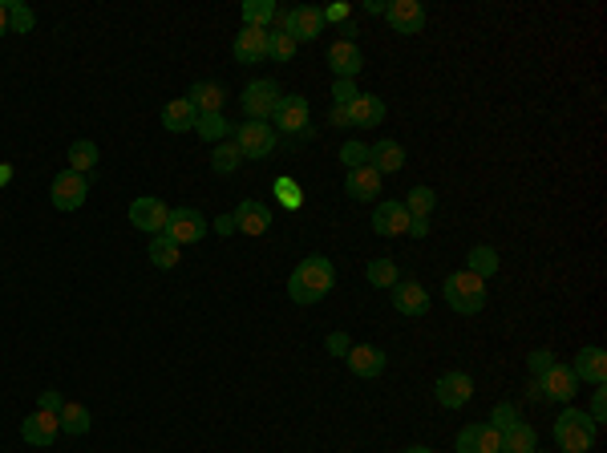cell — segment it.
I'll use <instances>...</instances> for the list:
<instances>
[{
	"label": "cell",
	"mask_w": 607,
	"mask_h": 453,
	"mask_svg": "<svg viewBox=\"0 0 607 453\" xmlns=\"http://www.w3.org/2000/svg\"><path fill=\"white\" fill-rule=\"evenodd\" d=\"M385 17H389V25H393V33L414 37L425 29V4L422 0H389Z\"/></svg>",
	"instance_id": "obj_13"
},
{
	"label": "cell",
	"mask_w": 607,
	"mask_h": 453,
	"mask_svg": "<svg viewBox=\"0 0 607 453\" xmlns=\"http://www.w3.org/2000/svg\"><path fill=\"white\" fill-rule=\"evenodd\" d=\"M433 207H438V194H433L430 186H414V191H409V199H405L409 218H430Z\"/></svg>",
	"instance_id": "obj_38"
},
{
	"label": "cell",
	"mask_w": 607,
	"mask_h": 453,
	"mask_svg": "<svg viewBox=\"0 0 607 453\" xmlns=\"http://www.w3.org/2000/svg\"><path fill=\"white\" fill-rule=\"evenodd\" d=\"M595 433H599V425L583 409H563L559 421H554V445L563 453H591Z\"/></svg>",
	"instance_id": "obj_2"
},
{
	"label": "cell",
	"mask_w": 607,
	"mask_h": 453,
	"mask_svg": "<svg viewBox=\"0 0 607 453\" xmlns=\"http://www.w3.org/2000/svg\"><path fill=\"white\" fill-rule=\"evenodd\" d=\"M231 142L239 146V154H243V162L251 158V162H259V158H267L275 150V142H280V134L272 130L267 122H243L235 126V134H231Z\"/></svg>",
	"instance_id": "obj_5"
},
{
	"label": "cell",
	"mask_w": 607,
	"mask_h": 453,
	"mask_svg": "<svg viewBox=\"0 0 607 453\" xmlns=\"http://www.w3.org/2000/svg\"><path fill=\"white\" fill-rule=\"evenodd\" d=\"M272 122H275V134H312L308 130V97H299V94H288V97H280V105H275V113H272Z\"/></svg>",
	"instance_id": "obj_9"
},
{
	"label": "cell",
	"mask_w": 607,
	"mask_h": 453,
	"mask_svg": "<svg viewBox=\"0 0 607 453\" xmlns=\"http://www.w3.org/2000/svg\"><path fill=\"white\" fill-rule=\"evenodd\" d=\"M275 12H280V4H275V0H247V4H243V25L267 29L275 21Z\"/></svg>",
	"instance_id": "obj_33"
},
{
	"label": "cell",
	"mask_w": 607,
	"mask_h": 453,
	"mask_svg": "<svg viewBox=\"0 0 607 453\" xmlns=\"http://www.w3.org/2000/svg\"><path fill=\"white\" fill-rule=\"evenodd\" d=\"M296 49H299V45L291 41L288 33L267 29V57H272V62H291V57H296Z\"/></svg>",
	"instance_id": "obj_39"
},
{
	"label": "cell",
	"mask_w": 607,
	"mask_h": 453,
	"mask_svg": "<svg viewBox=\"0 0 607 453\" xmlns=\"http://www.w3.org/2000/svg\"><path fill=\"white\" fill-rule=\"evenodd\" d=\"M332 97H336V105H349L352 97H357V81L336 78V81H332Z\"/></svg>",
	"instance_id": "obj_44"
},
{
	"label": "cell",
	"mask_w": 607,
	"mask_h": 453,
	"mask_svg": "<svg viewBox=\"0 0 607 453\" xmlns=\"http://www.w3.org/2000/svg\"><path fill=\"white\" fill-rule=\"evenodd\" d=\"M433 397H438L441 409H462L474 397V381L466 373H441L438 384H433Z\"/></svg>",
	"instance_id": "obj_12"
},
{
	"label": "cell",
	"mask_w": 607,
	"mask_h": 453,
	"mask_svg": "<svg viewBox=\"0 0 607 453\" xmlns=\"http://www.w3.org/2000/svg\"><path fill=\"white\" fill-rule=\"evenodd\" d=\"M194 122H199V113H194V105L186 102V97H175V102L162 105V126H167L170 134L194 130Z\"/></svg>",
	"instance_id": "obj_27"
},
{
	"label": "cell",
	"mask_w": 607,
	"mask_h": 453,
	"mask_svg": "<svg viewBox=\"0 0 607 453\" xmlns=\"http://www.w3.org/2000/svg\"><path fill=\"white\" fill-rule=\"evenodd\" d=\"M340 162L349 166V170H357V166H369V146H365V142H344L340 146Z\"/></svg>",
	"instance_id": "obj_40"
},
{
	"label": "cell",
	"mask_w": 607,
	"mask_h": 453,
	"mask_svg": "<svg viewBox=\"0 0 607 453\" xmlns=\"http://www.w3.org/2000/svg\"><path fill=\"white\" fill-rule=\"evenodd\" d=\"M167 218H170V207L162 199L142 194V199L130 202V223L138 226V231H146V235H162V231H167Z\"/></svg>",
	"instance_id": "obj_11"
},
{
	"label": "cell",
	"mask_w": 607,
	"mask_h": 453,
	"mask_svg": "<svg viewBox=\"0 0 607 453\" xmlns=\"http://www.w3.org/2000/svg\"><path fill=\"white\" fill-rule=\"evenodd\" d=\"M86 194H89V178L78 175V170H62L53 178V186H49V199H53L57 210H78L86 202Z\"/></svg>",
	"instance_id": "obj_10"
},
{
	"label": "cell",
	"mask_w": 607,
	"mask_h": 453,
	"mask_svg": "<svg viewBox=\"0 0 607 453\" xmlns=\"http://www.w3.org/2000/svg\"><path fill=\"white\" fill-rule=\"evenodd\" d=\"M535 449H538V437L527 421H519L514 429L502 433V453H535Z\"/></svg>",
	"instance_id": "obj_28"
},
{
	"label": "cell",
	"mask_w": 607,
	"mask_h": 453,
	"mask_svg": "<svg viewBox=\"0 0 607 453\" xmlns=\"http://www.w3.org/2000/svg\"><path fill=\"white\" fill-rule=\"evenodd\" d=\"M328 65H332V73L336 78H349V81H357V73L365 70V57H361V49H357V41H332V49H328Z\"/></svg>",
	"instance_id": "obj_21"
},
{
	"label": "cell",
	"mask_w": 607,
	"mask_h": 453,
	"mask_svg": "<svg viewBox=\"0 0 607 453\" xmlns=\"http://www.w3.org/2000/svg\"><path fill=\"white\" fill-rule=\"evenodd\" d=\"M324 344H328V352H332V357H349V349H352V340L344 336V332H332Z\"/></svg>",
	"instance_id": "obj_45"
},
{
	"label": "cell",
	"mask_w": 607,
	"mask_h": 453,
	"mask_svg": "<svg viewBox=\"0 0 607 453\" xmlns=\"http://www.w3.org/2000/svg\"><path fill=\"white\" fill-rule=\"evenodd\" d=\"M385 352L377 349V344H352L349 357H344V365H349L352 376H365V381H373V376L385 373Z\"/></svg>",
	"instance_id": "obj_16"
},
{
	"label": "cell",
	"mask_w": 607,
	"mask_h": 453,
	"mask_svg": "<svg viewBox=\"0 0 607 453\" xmlns=\"http://www.w3.org/2000/svg\"><path fill=\"white\" fill-rule=\"evenodd\" d=\"M150 263L154 268H162V271H170V268H178V243L170 235H154L150 239Z\"/></svg>",
	"instance_id": "obj_32"
},
{
	"label": "cell",
	"mask_w": 607,
	"mask_h": 453,
	"mask_svg": "<svg viewBox=\"0 0 607 453\" xmlns=\"http://www.w3.org/2000/svg\"><path fill=\"white\" fill-rule=\"evenodd\" d=\"M9 33V12H4V4H0V37Z\"/></svg>",
	"instance_id": "obj_52"
},
{
	"label": "cell",
	"mask_w": 607,
	"mask_h": 453,
	"mask_svg": "<svg viewBox=\"0 0 607 453\" xmlns=\"http://www.w3.org/2000/svg\"><path fill=\"white\" fill-rule=\"evenodd\" d=\"M365 276H369V284H373V288H381V292H389V288H397V284H401V271H397L393 259H373Z\"/></svg>",
	"instance_id": "obj_34"
},
{
	"label": "cell",
	"mask_w": 607,
	"mask_h": 453,
	"mask_svg": "<svg viewBox=\"0 0 607 453\" xmlns=\"http://www.w3.org/2000/svg\"><path fill=\"white\" fill-rule=\"evenodd\" d=\"M490 425L498 429V433H506V429H514L519 425V409H514V405H494V413H490Z\"/></svg>",
	"instance_id": "obj_41"
},
{
	"label": "cell",
	"mask_w": 607,
	"mask_h": 453,
	"mask_svg": "<svg viewBox=\"0 0 607 453\" xmlns=\"http://www.w3.org/2000/svg\"><path fill=\"white\" fill-rule=\"evenodd\" d=\"M62 405H65V401H62V392H53V389H45V392H41V409H45V413H62Z\"/></svg>",
	"instance_id": "obj_48"
},
{
	"label": "cell",
	"mask_w": 607,
	"mask_h": 453,
	"mask_svg": "<svg viewBox=\"0 0 607 453\" xmlns=\"http://www.w3.org/2000/svg\"><path fill=\"white\" fill-rule=\"evenodd\" d=\"M441 292H446V304L454 308L458 316H478L486 308V279L470 276V271H454V276H446Z\"/></svg>",
	"instance_id": "obj_3"
},
{
	"label": "cell",
	"mask_w": 607,
	"mask_h": 453,
	"mask_svg": "<svg viewBox=\"0 0 607 453\" xmlns=\"http://www.w3.org/2000/svg\"><path fill=\"white\" fill-rule=\"evenodd\" d=\"M369 166L377 170L381 178L385 175H397V170H405V146L393 138H381L369 146Z\"/></svg>",
	"instance_id": "obj_23"
},
{
	"label": "cell",
	"mask_w": 607,
	"mask_h": 453,
	"mask_svg": "<svg viewBox=\"0 0 607 453\" xmlns=\"http://www.w3.org/2000/svg\"><path fill=\"white\" fill-rule=\"evenodd\" d=\"M535 381H538V392H543V401L567 405V401H575V392H579V376H575L567 365H551L543 376H535Z\"/></svg>",
	"instance_id": "obj_7"
},
{
	"label": "cell",
	"mask_w": 607,
	"mask_h": 453,
	"mask_svg": "<svg viewBox=\"0 0 607 453\" xmlns=\"http://www.w3.org/2000/svg\"><path fill=\"white\" fill-rule=\"evenodd\" d=\"M57 433H62V421H57V413H45V409H37V413H29L25 421H21V437H25L29 445H53L57 441Z\"/></svg>",
	"instance_id": "obj_18"
},
{
	"label": "cell",
	"mask_w": 607,
	"mask_h": 453,
	"mask_svg": "<svg viewBox=\"0 0 607 453\" xmlns=\"http://www.w3.org/2000/svg\"><path fill=\"white\" fill-rule=\"evenodd\" d=\"M595 425H603V417H607V392L603 389H595V401H591V413H587Z\"/></svg>",
	"instance_id": "obj_46"
},
{
	"label": "cell",
	"mask_w": 607,
	"mask_h": 453,
	"mask_svg": "<svg viewBox=\"0 0 607 453\" xmlns=\"http://www.w3.org/2000/svg\"><path fill=\"white\" fill-rule=\"evenodd\" d=\"M349 4H328L324 9V25H340V21H349Z\"/></svg>",
	"instance_id": "obj_47"
},
{
	"label": "cell",
	"mask_w": 607,
	"mask_h": 453,
	"mask_svg": "<svg viewBox=\"0 0 607 453\" xmlns=\"http://www.w3.org/2000/svg\"><path fill=\"white\" fill-rule=\"evenodd\" d=\"M405 235L425 239V235H430V218H414V223H409V231H405Z\"/></svg>",
	"instance_id": "obj_50"
},
{
	"label": "cell",
	"mask_w": 607,
	"mask_h": 453,
	"mask_svg": "<svg viewBox=\"0 0 607 453\" xmlns=\"http://www.w3.org/2000/svg\"><path fill=\"white\" fill-rule=\"evenodd\" d=\"M97 166V142H89V138H78L70 146V170H78V175H89Z\"/></svg>",
	"instance_id": "obj_35"
},
{
	"label": "cell",
	"mask_w": 607,
	"mask_h": 453,
	"mask_svg": "<svg viewBox=\"0 0 607 453\" xmlns=\"http://www.w3.org/2000/svg\"><path fill=\"white\" fill-rule=\"evenodd\" d=\"M405 453H433V449H430V445H409Z\"/></svg>",
	"instance_id": "obj_54"
},
{
	"label": "cell",
	"mask_w": 607,
	"mask_h": 453,
	"mask_svg": "<svg viewBox=\"0 0 607 453\" xmlns=\"http://www.w3.org/2000/svg\"><path fill=\"white\" fill-rule=\"evenodd\" d=\"M4 4V12H9V33H33L37 17L29 4H21V0H0Z\"/></svg>",
	"instance_id": "obj_37"
},
{
	"label": "cell",
	"mask_w": 607,
	"mask_h": 453,
	"mask_svg": "<svg viewBox=\"0 0 607 453\" xmlns=\"http://www.w3.org/2000/svg\"><path fill=\"white\" fill-rule=\"evenodd\" d=\"M409 210H405V202H377V210H373V231L377 235H385V239H397V235H405L409 231Z\"/></svg>",
	"instance_id": "obj_14"
},
{
	"label": "cell",
	"mask_w": 607,
	"mask_h": 453,
	"mask_svg": "<svg viewBox=\"0 0 607 453\" xmlns=\"http://www.w3.org/2000/svg\"><path fill=\"white\" fill-rule=\"evenodd\" d=\"M275 194H280V202H283L288 210H296L299 202H304V194H299V186L291 183V178H280V183H275Z\"/></svg>",
	"instance_id": "obj_42"
},
{
	"label": "cell",
	"mask_w": 607,
	"mask_h": 453,
	"mask_svg": "<svg viewBox=\"0 0 607 453\" xmlns=\"http://www.w3.org/2000/svg\"><path fill=\"white\" fill-rule=\"evenodd\" d=\"M466 271L470 276H478V279H490L494 271H498V251L494 247H470V255H466Z\"/></svg>",
	"instance_id": "obj_31"
},
{
	"label": "cell",
	"mask_w": 607,
	"mask_h": 453,
	"mask_svg": "<svg viewBox=\"0 0 607 453\" xmlns=\"http://www.w3.org/2000/svg\"><path fill=\"white\" fill-rule=\"evenodd\" d=\"M231 53H235L239 65H259V57H267V29H251L243 25L231 41Z\"/></svg>",
	"instance_id": "obj_17"
},
{
	"label": "cell",
	"mask_w": 607,
	"mask_h": 453,
	"mask_svg": "<svg viewBox=\"0 0 607 453\" xmlns=\"http://www.w3.org/2000/svg\"><path fill=\"white\" fill-rule=\"evenodd\" d=\"M186 102L194 105V113H223V105H227V89L219 86V81H194L191 94H186Z\"/></svg>",
	"instance_id": "obj_24"
},
{
	"label": "cell",
	"mask_w": 607,
	"mask_h": 453,
	"mask_svg": "<svg viewBox=\"0 0 607 453\" xmlns=\"http://www.w3.org/2000/svg\"><path fill=\"white\" fill-rule=\"evenodd\" d=\"M328 122H332V126H352V122H349V110H344V105H332Z\"/></svg>",
	"instance_id": "obj_51"
},
{
	"label": "cell",
	"mask_w": 607,
	"mask_h": 453,
	"mask_svg": "<svg viewBox=\"0 0 607 453\" xmlns=\"http://www.w3.org/2000/svg\"><path fill=\"white\" fill-rule=\"evenodd\" d=\"M458 453H502V433L486 421V425H466L458 433Z\"/></svg>",
	"instance_id": "obj_19"
},
{
	"label": "cell",
	"mask_w": 607,
	"mask_h": 453,
	"mask_svg": "<svg viewBox=\"0 0 607 453\" xmlns=\"http://www.w3.org/2000/svg\"><path fill=\"white\" fill-rule=\"evenodd\" d=\"M211 166H215V175H235L239 166H243V154H239V146L227 138V142H219V146H215Z\"/></svg>",
	"instance_id": "obj_36"
},
{
	"label": "cell",
	"mask_w": 607,
	"mask_h": 453,
	"mask_svg": "<svg viewBox=\"0 0 607 453\" xmlns=\"http://www.w3.org/2000/svg\"><path fill=\"white\" fill-rule=\"evenodd\" d=\"M207 231H211V226H207V218H202L194 207H175V210H170V218H167V231H162V235H170L178 247H183V243H199Z\"/></svg>",
	"instance_id": "obj_8"
},
{
	"label": "cell",
	"mask_w": 607,
	"mask_h": 453,
	"mask_svg": "<svg viewBox=\"0 0 607 453\" xmlns=\"http://www.w3.org/2000/svg\"><path fill=\"white\" fill-rule=\"evenodd\" d=\"M211 231H219L223 239H227V235H235V218H231V215H219V218H215V223H211Z\"/></svg>",
	"instance_id": "obj_49"
},
{
	"label": "cell",
	"mask_w": 607,
	"mask_h": 453,
	"mask_svg": "<svg viewBox=\"0 0 607 453\" xmlns=\"http://www.w3.org/2000/svg\"><path fill=\"white\" fill-rule=\"evenodd\" d=\"M344 191L357 202H373L381 194V175L373 166H357V170H349V178H344Z\"/></svg>",
	"instance_id": "obj_25"
},
{
	"label": "cell",
	"mask_w": 607,
	"mask_h": 453,
	"mask_svg": "<svg viewBox=\"0 0 607 453\" xmlns=\"http://www.w3.org/2000/svg\"><path fill=\"white\" fill-rule=\"evenodd\" d=\"M275 33H288L296 45L304 41H316L320 33H324V9H316V4H296V9H280L275 12Z\"/></svg>",
	"instance_id": "obj_4"
},
{
	"label": "cell",
	"mask_w": 607,
	"mask_h": 453,
	"mask_svg": "<svg viewBox=\"0 0 607 453\" xmlns=\"http://www.w3.org/2000/svg\"><path fill=\"white\" fill-rule=\"evenodd\" d=\"M57 421H62V429H65V433H73V437L89 433V425H94L89 409H86V405H78V401H65L62 413H57Z\"/></svg>",
	"instance_id": "obj_30"
},
{
	"label": "cell",
	"mask_w": 607,
	"mask_h": 453,
	"mask_svg": "<svg viewBox=\"0 0 607 453\" xmlns=\"http://www.w3.org/2000/svg\"><path fill=\"white\" fill-rule=\"evenodd\" d=\"M280 86H275L272 78H259L251 81V86L243 89V113H247V122H267L275 113V105H280Z\"/></svg>",
	"instance_id": "obj_6"
},
{
	"label": "cell",
	"mask_w": 607,
	"mask_h": 453,
	"mask_svg": "<svg viewBox=\"0 0 607 453\" xmlns=\"http://www.w3.org/2000/svg\"><path fill=\"white\" fill-rule=\"evenodd\" d=\"M527 365H530V373H535V376H543L546 368L554 365V352H551V349H535V352L527 357Z\"/></svg>",
	"instance_id": "obj_43"
},
{
	"label": "cell",
	"mask_w": 607,
	"mask_h": 453,
	"mask_svg": "<svg viewBox=\"0 0 607 453\" xmlns=\"http://www.w3.org/2000/svg\"><path fill=\"white\" fill-rule=\"evenodd\" d=\"M344 110H349L352 130H373V126L385 122V102H381L377 94H357Z\"/></svg>",
	"instance_id": "obj_15"
},
{
	"label": "cell",
	"mask_w": 607,
	"mask_h": 453,
	"mask_svg": "<svg viewBox=\"0 0 607 453\" xmlns=\"http://www.w3.org/2000/svg\"><path fill=\"white\" fill-rule=\"evenodd\" d=\"M571 373L579 376V381H591V384H603L607 381V352L603 349H579V357H575Z\"/></svg>",
	"instance_id": "obj_26"
},
{
	"label": "cell",
	"mask_w": 607,
	"mask_h": 453,
	"mask_svg": "<svg viewBox=\"0 0 607 453\" xmlns=\"http://www.w3.org/2000/svg\"><path fill=\"white\" fill-rule=\"evenodd\" d=\"M231 218H235V231H243V235H264L267 226H272V210L256 199H243L231 210Z\"/></svg>",
	"instance_id": "obj_22"
},
{
	"label": "cell",
	"mask_w": 607,
	"mask_h": 453,
	"mask_svg": "<svg viewBox=\"0 0 607 453\" xmlns=\"http://www.w3.org/2000/svg\"><path fill=\"white\" fill-rule=\"evenodd\" d=\"M389 296H393V308L401 316H425L430 312V292H425L422 284H414V279H401L397 288H389Z\"/></svg>",
	"instance_id": "obj_20"
},
{
	"label": "cell",
	"mask_w": 607,
	"mask_h": 453,
	"mask_svg": "<svg viewBox=\"0 0 607 453\" xmlns=\"http://www.w3.org/2000/svg\"><path fill=\"white\" fill-rule=\"evenodd\" d=\"M12 183V166H0V186Z\"/></svg>",
	"instance_id": "obj_53"
},
{
	"label": "cell",
	"mask_w": 607,
	"mask_h": 453,
	"mask_svg": "<svg viewBox=\"0 0 607 453\" xmlns=\"http://www.w3.org/2000/svg\"><path fill=\"white\" fill-rule=\"evenodd\" d=\"M332 288H336V268H332V259H324V255L299 259L296 271H291V279H288V296H291V304H299V308L320 304Z\"/></svg>",
	"instance_id": "obj_1"
},
{
	"label": "cell",
	"mask_w": 607,
	"mask_h": 453,
	"mask_svg": "<svg viewBox=\"0 0 607 453\" xmlns=\"http://www.w3.org/2000/svg\"><path fill=\"white\" fill-rule=\"evenodd\" d=\"M194 134H199L202 142H227L231 134H235V126H231L223 113H202L199 122H194Z\"/></svg>",
	"instance_id": "obj_29"
}]
</instances>
